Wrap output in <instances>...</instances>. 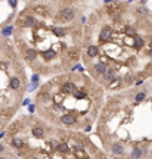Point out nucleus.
I'll list each match as a JSON object with an SVG mask.
<instances>
[{"label":"nucleus","instance_id":"nucleus-1","mask_svg":"<svg viewBox=\"0 0 152 159\" xmlns=\"http://www.w3.org/2000/svg\"><path fill=\"white\" fill-rule=\"evenodd\" d=\"M74 16H75V12L74 9L71 8H64V9H61L56 15V19H58V22H69V21H72Z\"/></svg>","mask_w":152,"mask_h":159},{"label":"nucleus","instance_id":"nucleus-2","mask_svg":"<svg viewBox=\"0 0 152 159\" xmlns=\"http://www.w3.org/2000/svg\"><path fill=\"white\" fill-rule=\"evenodd\" d=\"M61 91L65 93V94H69V93H75L77 91V87L74 86L72 82H65L61 86Z\"/></svg>","mask_w":152,"mask_h":159},{"label":"nucleus","instance_id":"nucleus-3","mask_svg":"<svg viewBox=\"0 0 152 159\" xmlns=\"http://www.w3.org/2000/svg\"><path fill=\"white\" fill-rule=\"evenodd\" d=\"M36 58H37V52L34 49H28L27 52H25V60H27V62H32Z\"/></svg>","mask_w":152,"mask_h":159},{"label":"nucleus","instance_id":"nucleus-4","mask_svg":"<svg viewBox=\"0 0 152 159\" xmlns=\"http://www.w3.org/2000/svg\"><path fill=\"white\" fill-rule=\"evenodd\" d=\"M32 10H34L37 15H42V16H49V12H47V9L44 8V6H34V8H32Z\"/></svg>","mask_w":152,"mask_h":159},{"label":"nucleus","instance_id":"nucleus-5","mask_svg":"<svg viewBox=\"0 0 152 159\" xmlns=\"http://www.w3.org/2000/svg\"><path fill=\"white\" fill-rule=\"evenodd\" d=\"M61 121L65 124V125H72L74 122H75V118H74L72 115H62V118H61Z\"/></svg>","mask_w":152,"mask_h":159},{"label":"nucleus","instance_id":"nucleus-6","mask_svg":"<svg viewBox=\"0 0 152 159\" xmlns=\"http://www.w3.org/2000/svg\"><path fill=\"white\" fill-rule=\"evenodd\" d=\"M109 38H111V30L106 27V28H103V30L101 31V40L102 41H108Z\"/></svg>","mask_w":152,"mask_h":159},{"label":"nucleus","instance_id":"nucleus-7","mask_svg":"<svg viewBox=\"0 0 152 159\" xmlns=\"http://www.w3.org/2000/svg\"><path fill=\"white\" fill-rule=\"evenodd\" d=\"M142 155H143V150L142 149H139V147H136V149L131 150V159H140L142 158Z\"/></svg>","mask_w":152,"mask_h":159},{"label":"nucleus","instance_id":"nucleus-8","mask_svg":"<svg viewBox=\"0 0 152 159\" xmlns=\"http://www.w3.org/2000/svg\"><path fill=\"white\" fill-rule=\"evenodd\" d=\"M95 69H96L97 74H105L106 72V65L103 64V62H97V64L95 65Z\"/></svg>","mask_w":152,"mask_h":159},{"label":"nucleus","instance_id":"nucleus-9","mask_svg":"<svg viewBox=\"0 0 152 159\" xmlns=\"http://www.w3.org/2000/svg\"><path fill=\"white\" fill-rule=\"evenodd\" d=\"M97 53H99V49H97L96 46H90L87 49V55L90 56V58H96Z\"/></svg>","mask_w":152,"mask_h":159},{"label":"nucleus","instance_id":"nucleus-10","mask_svg":"<svg viewBox=\"0 0 152 159\" xmlns=\"http://www.w3.org/2000/svg\"><path fill=\"white\" fill-rule=\"evenodd\" d=\"M32 136L37 137V139H43V137H44V131H43V128L36 127L34 130H32Z\"/></svg>","mask_w":152,"mask_h":159},{"label":"nucleus","instance_id":"nucleus-11","mask_svg":"<svg viewBox=\"0 0 152 159\" xmlns=\"http://www.w3.org/2000/svg\"><path fill=\"white\" fill-rule=\"evenodd\" d=\"M19 87H21V81H19V78H12L10 80V88H14V90H18Z\"/></svg>","mask_w":152,"mask_h":159},{"label":"nucleus","instance_id":"nucleus-12","mask_svg":"<svg viewBox=\"0 0 152 159\" xmlns=\"http://www.w3.org/2000/svg\"><path fill=\"white\" fill-rule=\"evenodd\" d=\"M112 153H115V155H123V152H124V149H123V146L121 144H112Z\"/></svg>","mask_w":152,"mask_h":159},{"label":"nucleus","instance_id":"nucleus-13","mask_svg":"<svg viewBox=\"0 0 152 159\" xmlns=\"http://www.w3.org/2000/svg\"><path fill=\"white\" fill-rule=\"evenodd\" d=\"M24 25H25V27H36V25H37V21L34 18H25Z\"/></svg>","mask_w":152,"mask_h":159},{"label":"nucleus","instance_id":"nucleus-14","mask_svg":"<svg viewBox=\"0 0 152 159\" xmlns=\"http://www.w3.org/2000/svg\"><path fill=\"white\" fill-rule=\"evenodd\" d=\"M53 56H55V52H53V50H44V52H43V58H44V59H52Z\"/></svg>","mask_w":152,"mask_h":159},{"label":"nucleus","instance_id":"nucleus-15","mask_svg":"<svg viewBox=\"0 0 152 159\" xmlns=\"http://www.w3.org/2000/svg\"><path fill=\"white\" fill-rule=\"evenodd\" d=\"M103 77H105V80H108V81H112L115 75H114V71H108V69H106V72L103 74Z\"/></svg>","mask_w":152,"mask_h":159},{"label":"nucleus","instance_id":"nucleus-16","mask_svg":"<svg viewBox=\"0 0 152 159\" xmlns=\"http://www.w3.org/2000/svg\"><path fill=\"white\" fill-rule=\"evenodd\" d=\"M12 146H14V147H16V149H21V147L24 146V143L19 140V139H14V140H12Z\"/></svg>","mask_w":152,"mask_h":159},{"label":"nucleus","instance_id":"nucleus-17","mask_svg":"<svg viewBox=\"0 0 152 159\" xmlns=\"http://www.w3.org/2000/svg\"><path fill=\"white\" fill-rule=\"evenodd\" d=\"M118 10H120V5H118V3L114 5V6L108 5V12H109V13H115V12H118Z\"/></svg>","mask_w":152,"mask_h":159},{"label":"nucleus","instance_id":"nucleus-18","mask_svg":"<svg viewBox=\"0 0 152 159\" xmlns=\"http://www.w3.org/2000/svg\"><path fill=\"white\" fill-rule=\"evenodd\" d=\"M53 32H55V34H56L58 37H62L65 31L62 30V28H59V27H53Z\"/></svg>","mask_w":152,"mask_h":159},{"label":"nucleus","instance_id":"nucleus-19","mask_svg":"<svg viewBox=\"0 0 152 159\" xmlns=\"http://www.w3.org/2000/svg\"><path fill=\"white\" fill-rule=\"evenodd\" d=\"M12 30H14V27H12V25H8V27H6L3 31H2V34H3V36H10Z\"/></svg>","mask_w":152,"mask_h":159},{"label":"nucleus","instance_id":"nucleus-20","mask_svg":"<svg viewBox=\"0 0 152 159\" xmlns=\"http://www.w3.org/2000/svg\"><path fill=\"white\" fill-rule=\"evenodd\" d=\"M145 97H146V93H137V94H136V102H143V100H145Z\"/></svg>","mask_w":152,"mask_h":159},{"label":"nucleus","instance_id":"nucleus-21","mask_svg":"<svg viewBox=\"0 0 152 159\" xmlns=\"http://www.w3.org/2000/svg\"><path fill=\"white\" fill-rule=\"evenodd\" d=\"M74 97H75V99H84V97H86V93H84V91H75V93H74Z\"/></svg>","mask_w":152,"mask_h":159},{"label":"nucleus","instance_id":"nucleus-22","mask_svg":"<svg viewBox=\"0 0 152 159\" xmlns=\"http://www.w3.org/2000/svg\"><path fill=\"white\" fill-rule=\"evenodd\" d=\"M134 46H136V47H142L143 46V40L140 37H134Z\"/></svg>","mask_w":152,"mask_h":159},{"label":"nucleus","instance_id":"nucleus-23","mask_svg":"<svg viewBox=\"0 0 152 159\" xmlns=\"http://www.w3.org/2000/svg\"><path fill=\"white\" fill-rule=\"evenodd\" d=\"M59 150L62 152V153H67L69 149H68V146L65 144V143H62V144H59Z\"/></svg>","mask_w":152,"mask_h":159},{"label":"nucleus","instance_id":"nucleus-24","mask_svg":"<svg viewBox=\"0 0 152 159\" xmlns=\"http://www.w3.org/2000/svg\"><path fill=\"white\" fill-rule=\"evenodd\" d=\"M120 80H114V81H112V82H111V88H117V87H118V86H120Z\"/></svg>","mask_w":152,"mask_h":159},{"label":"nucleus","instance_id":"nucleus-25","mask_svg":"<svg viewBox=\"0 0 152 159\" xmlns=\"http://www.w3.org/2000/svg\"><path fill=\"white\" fill-rule=\"evenodd\" d=\"M16 5H18V0H9V6L10 8H16Z\"/></svg>","mask_w":152,"mask_h":159},{"label":"nucleus","instance_id":"nucleus-26","mask_svg":"<svg viewBox=\"0 0 152 159\" xmlns=\"http://www.w3.org/2000/svg\"><path fill=\"white\" fill-rule=\"evenodd\" d=\"M125 32H127L129 36H133V34H134V30H133V28H130V27H127V28H125Z\"/></svg>","mask_w":152,"mask_h":159},{"label":"nucleus","instance_id":"nucleus-27","mask_svg":"<svg viewBox=\"0 0 152 159\" xmlns=\"http://www.w3.org/2000/svg\"><path fill=\"white\" fill-rule=\"evenodd\" d=\"M38 80H40V77H38V74H34V75L31 77V81H32V82H37Z\"/></svg>","mask_w":152,"mask_h":159},{"label":"nucleus","instance_id":"nucleus-28","mask_svg":"<svg viewBox=\"0 0 152 159\" xmlns=\"http://www.w3.org/2000/svg\"><path fill=\"white\" fill-rule=\"evenodd\" d=\"M77 55H78V52L75 49H74V52H69V56H71V58H77Z\"/></svg>","mask_w":152,"mask_h":159},{"label":"nucleus","instance_id":"nucleus-29","mask_svg":"<svg viewBox=\"0 0 152 159\" xmlns=\"http://www.w3.org/2000/svg\"><path fill=\"white\" fill-rule=\"evenodd\" d=\"M36 87H37V82H31V86H30V88H28V90L32 91L34 88H36Z\"/></svg>","mask_w":152,"mask_h":159},{"label":"nucleus","instance_id":"nucleus-30","mask_svg":"<svg viewBox=\"0 0 152 159\" xmlns=\"http://www.w3.org/2000/svg\"><path fill=\"white\" fill-rule=\"evenodd\" d=\"M137 13H146V9H145V8H140V9H137Z\"/></svg>","mask_w":152,"mask_h":159},{"label":"nucleus","instance_id":"nucleus-31","mask_svg":"<svg viewBox=\"0 0 152 159\" xmlns=\"http://www.w3.org/2000/svg\"><path fill=\"white\" fill-rule=\"evenodd\" d=\"M28 110H30V112H34V110H36V108H34V105H30V108H28Z\"/></svg>","mask_w":152,"mask_h":159},{"label":"nucleus","instance_id":"nucleus-32","mask_svg":"<svg viewBox=\"0 0 152 159\" xmlns=\"http://www.w3.org/2000/svg\"><path fill=\"white\" fill-rule=\"evenodd\" d=\"M30 103H31V100H30V99H25V100H24V105H25V106H27V105H30Z\"/></svg>","mask_w":152,"mask_h":159},{"label":"nucleus","instance_id":"nucleus-33","mask_svg":"<svg viewBox=\"0 0 152 159\" xmlns=\"http://www.w3.org/2000/svg\"><path fill=\"white\" fill-rule=\"evenodd\" d=\"M111 2H115V0H105V3H106V5H109Z\"/></svg>","mask_w":152,"mask_h":159},{"label":"nucleus","instance_id":"nucleus-34","mask_svg":"<svg viewBox=\"0 0 152 159\" xmlns=\"http://www.w3.org/2000/svg\"><path fill=\"white\" fill-rule=\"evenodd\" d=\"M3 152V144H0V153Z\"/></svg>","mask_w":152,"mask_h":159},{"label":"nucleus","instance_id":"nucleus-35","mask_svg":"<svg viewBox=\"0 0 152 159\" xmlns=\"http://www.w3.org/2000/svg\"><path fill=\"white\" fill-rule=\"evenodd\" d=\"M146 2H148V0H142V3H146Z\"/></svg>","mask_w":152,"mask_h":159},{"label":"nucleus","instance_id":"nucleus-36","mask_svg":"<svg viewBox=\"0 0 152 159\" xmlns=\"http://www.w3.org/2000/svg\"><path fill=\"white\" fill-rule=\"evenodd\" d=\"M151 56H152V52H151Z\"/></svg>","mask_w":152,"mask_h":159},{"label":"nucleus","instance_id":"nucleus-37","mask_svg":"<svg viewBox=\"0 0 152 159\" xmlns=\"http://www.w3.org/2000/svg\"><path fill=\"white\" fill-rule=\"evenodd\" d=\"M130 2H133V0H130Z\"/></svg>","mask_w":152,"mask_h":159},{"label":"nucleus","instance_id":"nucleus-38","mask_svg":"<svg viewBox=\"0 0 152 159\" xmlns=\"http://www.w3.org/2000/svg\"><path fill=\"white\" fill-rule=\"evenodd\" d=\"M67 2H69V0H67Z\"/></svg>","mask_w":152,"mask_h":159},{"label":"nucleus","instance_id":"nucleus-39","mask_svg":"<svg viewBox=\"0 0 152 159\" xmlns=\"http://www.w3.org/2000/svg\"><path fill=\"white\" fill-rule=\"evenodd\" d=\"M2 159H3V158H2Z\"/></svg>","mask_w":152,"mask_h":159}]
</instances>
